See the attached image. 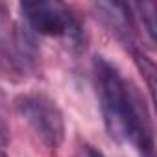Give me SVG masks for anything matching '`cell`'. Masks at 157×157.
Returning <instances> with one entry per match:
<instances>
[{
  "label": "cell",
  "mask_w": 157,
  "mask_h": 157,
  "mask_svg": "<svg viewBox=\"0 0 157 157\" xmlns=\"http://www.w3.org/2000/svg\"><path fill=\"white\" fill-rule=\"evenodd\" d=\"M96 85L104 113L105 129L111 139L122 142L128 139V93L129 85L120 78L118 70L104 57H96Z\"/></svg>",
  "instance_id": "cell-1"
},
{
  "label": "cell",
  "mask_w": 157,
  "mask_h": 157,
  "mask_svg": "<svg viewBox=\"0 0 157 157\" xmlns=\"http://www.w3.org/2000/svg\"><path fill=\"white\" fill-rule=\"evenodd\" d=\"M15 105L48 148L56 150L61 146L65 139V120L54 100L44 94H24L15 100Z\"/></svg>",
  "instance_id": "cell-2"
},
{
  "label": "cell",
  "mask_w": 157,
  "mask_h": 157,
  "mask_svg": "<svg viewBox=\"0 0 157 157\" xmlns=\"http://www.w3.org/2000/svg\"><path fill=\"white\" fill-rule=\"evenodd\" d=\"M21 10L30 26L41 35H50V37L80 35V26H78L76 19L59 2H24L21 4Z\"/></svg>",
  "instance_id": "cell-3"
},
{
  "label": "cell",
  "mask_w": 157,
  "mask_h": 157,
  "mask_svg": "<svg viewBox=\"0 0 157 157\" xmlns=\"http://www.w3.org/2000/svg\"><path fill=\"white\" fill-rule=\"evenodd\" d=\"M128 139L137 146L142 157H153V129L150 113L133 85H129L128 93Z\"/></svg>",
  "instance_id": "cell-4"
},
{
  "label": "cell",
  "mask_w": 157,
  "mask_h": 157,
  "mask_svg": "<svg viewBox=\"0 0 157 157\" xmlns=\"http://www.w3.org/2000/svg\"><path fill=\"white\" fill-rule=\"evenodd\" d=\"M133 56H135L137 67L140 68L142 76L146 78L148 89H150V93H151V96H153V93H155V65H153V61H151L150 57H146L142 52H133Z\"/></svg>",
  "instance_id": "cell-5"
},
{
  "label": "cell",
  "mask_w": 157,
  "mask_h": 157,
  "mask_svg": "<svg viewBox=\"0 0 157 157\" xmlns=\"http://www.w3.org/2000/svg\"><path fill=\"white\" fill-rule=\"evenodd\" d=\"M137 8L140 10V17H142V22L150 33V39L153 41L155 39V4L146 2V4H139Z\"/></svg>",
  "instance_id": "cell-6"
},
{
  "label": "cell",
  "mask_w": 157,
  "mask_h": 157,
  "mask_svg": "<svg viewBox=\"0 0 157 157\" xmlns=\"http://www.w3.org/2000/svg\"><path fill=\"white\" fill-rule=\"evenodd\" d=\"M87 157H105L100 150H96V148H93V146H89L87 148Z\"/></svg>",
  "instance_id": "cell-7"
},
{
  "label": "cell",
  "mask_w": 157,
  "mask_h": 157,
  "mask_svg": "<svg viewBox=\"0 0 157 157\" xmlns=\"http://www.w3.org/2000/svg\"><path fill=\"white\" fill-rule=\"evenodd\" d=\"M0 157H8V155H6V153H4V151H0Z\"/></svg>",
  "instance_id": "cell-8"
}]
</instances>
